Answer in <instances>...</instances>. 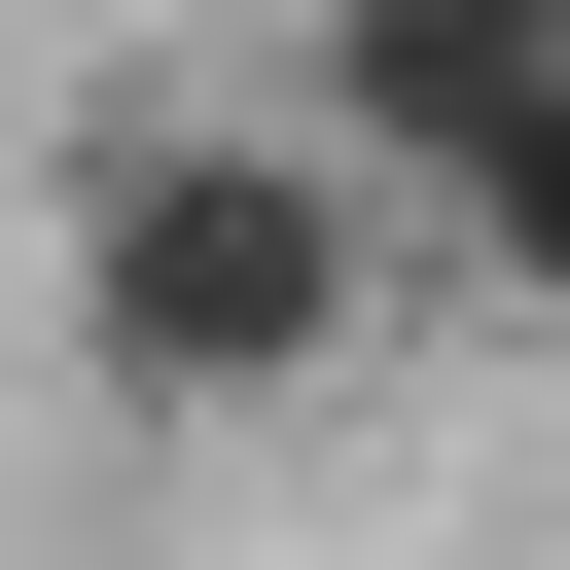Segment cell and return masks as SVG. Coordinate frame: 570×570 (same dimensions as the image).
Instances as JSON below:
<instances>
[{
	"label": "cell",
	"mask_w": 570,
	"mask_h": 570,
	"mask_svg": "<svg viewBox=\"0 0 570 570\" xmlns=\"http://www.w3.org/2000/svg\"><path fill=\"white\" fill-rule=\"evenodd\" d=\"M356 321H392V178H356L321 107H142V142L71 178V356H107L142 428H285Z\"/></svg>",
	"instance_id": "1"
},
{
	"label": "cell",
	"mask_w": 570,
	"mask_h": 570,
	"mask_svg": "<svg viewBox=\"0 0 570 570\" xmlns=\"http://www.w3.org/2000/svg\"><path fill=\"white\" fill-rule=\"evenodd\" d=\"M499 107H570V0H321V142H356V178H428V142H499Z\"/></svg>",
	"instance_id": "2"
},
{
	"label": "cell",
	"mask_w": 570,
	"mask_h": 570,
	"mask_svg": "<svg viewBox=\"0 0 570 570\" xmlns=\"http://www.w3.org/2000/svg\"><path fill=\"white\" fill-rule=\"evenodd\" d=\"M392 214H428V249L499 285V321H570V107H499V142H428Z\"/></svg>",
	"instance_id": "3"
}]
</instances>
